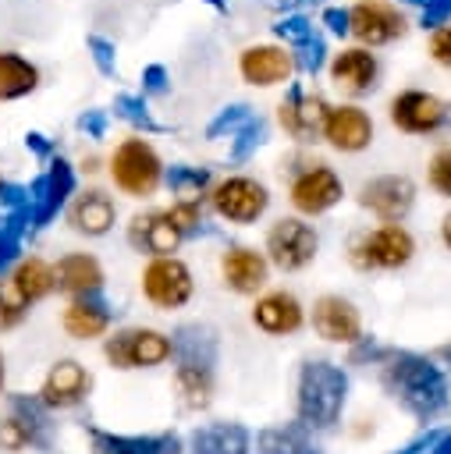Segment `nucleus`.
Masks as SVG:
<instances>
[{
  "mask_svg": "<svg viewBox=\"0 0 451 454\" xmlns=\"http://www.w3.org/2000/svg\"><path fill=\"white\" fill-rule=\"evenodd\" d=\"M110 177L124 195L149 199L163 181V160H160V153L153 149L149 138L128 135V138L117 142L114 156H110Z\"/></svg>",
  "mask_w": 451,
  "mask_h": 454,
  "instance_id": "20e7f679",
  "label": "nucleus"
},
{
  "mask_svg": "<svg viewBox=\"0 0 451 454\" xmlns=\"http://www.w3.org/2000/svg\"><path fill=\"white\" fill-rule=\"evenodd\" d=\"M384 387L419 419H430L447 404V383L440 369L423 355H391L384 365Z\"/></svg>",
  "mask_w": 451,
  "mask_h": 454,
  "instance_id": "f257e3e1",
  "label": "nucleus"
},
{
  "mask_svg": "<svg viewBox=\"0 0 451 454\" xmlns=\"http://www.w3.org/2000/svg\"><path fill=\"white\" fill-rule=\"evenodd\" d=\"M320 21H323L334 35H348V11H341V7H323Z\"/></svg>",
  "mask_w": 451,
  "mask_h": 454,
  "instance_id": "c03bdc74",
  "label": "nucleus"
},
{
  "mask_svg": "<svg viewBox=\"0 0 451 454\" xmlns=\"http://www.w3.org/2000/svg\"><path fill=\"white\" fill-rule=\"evenodd\" d=\"M298 53H295V67H302L305 74H316L320 67H323V39L320 35H313L309 43H302V46H295Z\"/></svg>",
  "mask_w": 451,
  "mask_h": 454,
  "instance_id": "58836bf2",
  "label": "nucleus"
},
{
  "mask_svg": "<svg viewBox=\"0 0 451 454\" xmlns=\"http://www.w3.org/2000/svg\"><path fill=\"white\" fill-rule=\"evenodd\" d=\"M0 184H4V181H0Z\"/></svg>",
  "mask_w": 451,
  "mask_h": 454,
  "instance_id": "5fc2aeb1",
  "label": "nucleus"
},
{
  "mask_svg": "<svg viewBox=\"0 0 451 454\" xmlns=\"http://www.w3.org/2000/svg\"><path fill=\"white\" fill-rule=\"evenodd\" d=\"M181 238H185V234H181V227L174 223L170 209L138 213V216H131V223H128V241H131L138 252L153 255V259L170 255V252L181 245Z\"/></svg>",
  "mask_w": 451,
  "mask_h": 454,
  "instance_id": "aec40b11",
  "label": "nucleus"
},
{
  "mask_svg": "<svg viewBox=\"0 0 451 454\" xmlns=\"http://www.w3.org/2000/svg\"><path fill=\"white\" fill-rule=\"evenodd\" d=\"M412 4H419V7H426V4H430V0H412Z\"/></svg>",
  "mask_w": 451,
  "mask_h": 454,
  "instance_id": "864d4df0",
  "label": "nucleus"
},
{
  "mask_svg": "<svg viewBox=\"0 0 451 454\" xmlns=\"http://www.w3.org/2000/svg\"><path fill=\"white\" fill-rule=\"evenodd\" d=\"M167 188L174 195V206H199L202 195H210V170H202V167H170Z\"/></svg>",
  "mask_w": 451,
  "mask_h": 454,
  "instance_id": "7c9ffc66",
  "label": "nucleus"
},
{
  "mask_svg": "<svg viewBox=\"0 0 451 454\" xmlns=\"http://www.w3.org/2000/svg\"><path fill=\"white\" fill-rule=\"evenodd\" d=\"M192 454H249V433L238 422H210L192 433Z\"/></svg>",
  "mask_w": 451,
  "mask_h": 454,
  "instance_id": "cd10ccee",
  "label": "nucleus"
},
{
  "mask_svg": "<svg viewBox=\"0 0 451 454\" xmlns=\"http://www.w3.org/2000/svg\"><path fill=\"white\" fill-rule=\"evenodd\" d=\"M89 387H92V376L85 372V365H78L75 358H64L46 372L39 401L46 408H71L89 394Z\"/></svg>",
  "mask_w": 451,
  "mask_h": 454,
  "instance_id": "412c9836",
  "label": "nucleus"
},
{
  "mask_svg": "<svg viewBox=\"0 0 451 454\" xmlns=\"http://www.w3.org/2000/svg\"><path fill=\"white\" fill-rule=\"evenodd\" d=\"M415 202V184L405 174H380L359 188V206L384 223H401Z\"/></svg>",
  "mask_w": 451,
  "mask_h": 454,
  "instance_id": "2eb2a0df",
  "label": "nucleus"
},
{
  "mask_svg": "<svg viewBox=\"0 0 451 454\" xmlns=\"http://www.w3.org/2000/svg\"><path fill=\"white\" fill-rule=\"evenodd\" d=\"M415 252L412 234L401 223H380L376 231L362 234L352 245V266L355 270H401Z\"/></svg>",
  "mask_w": 451,
  "mask_h": 454,
  "instance_id": "423d86ee",
  "label": "nucleus"
},
{
  "mask_svg": "<svg viewBox=\"0 0 451 454\" xmlns=\"http://www.w3.org/2000/svg\"><path fill=\"white\" fill-rule=\"evenodd\" d=\"M11 284H14V291L32 305V301H39V298H46L53 287H57V280H53V270L43 262V259H36V255H28V259H21L18 262V270H14V277H11Z\"/></svg>",
  "mask_w": 451,
  "mask_h": 454,
  "instance_id": "c756f323",
  "label": "nucleus"
},
{
  "mask_svg": "<svg viewBox=\"0 0 451 454\" xmlns=\"http://www.w3.org/2000/svg\"><path fill=\"white\" fill-rule=\"evenodd\" d=\"M440 355H444V358H447V365H451V344H447V348H444Z\"/></svg>",
  "mask_w": 451,
  "mask_h": 454,
  "instance_id": "3c124183",
  "label": "nucleus"
},
{
  "mask_svg": "<svg viewBox=\"0 0 451 454\" xmlns=\"http://www.w3.org/2000/svg\"><path fill=\"white\" fill-rule=\"evenodd\" d=\"M107 362L117 365V369H153L160 362H167L174 355V344L170 337H163L160 330H149V326H131V330H121L107 340L103 348Z\"/></svg>",
  "mask_w": 451,
  "mask_h": 454,
  "instance_id": "6e6552de",
  "label": "nucleus"
},
{
  "mask_svg": "<svg viewBox=\"0 0 451 454\" xmlns=\"http://www.w3.org/2000/svg\"><path fill=\"white\" fill-rule=\"evenodd\" d=\"M210 202L217 216L227 223H256L270 206V192L263 181L249 174H231L210 188Z\"/></svg>",
  "mask_w": 451,
  "mask_h": 454,
  "instance_id": "39448f33",
  "label": "nucleus"
},
{
  "mask_svg": "<svg viewBox=\"0 0 451 454\" xmlns=\"http://www.w3.org/2000/svg\"><path fill=\"white\" fill-rule=\"evenodd\" d=\"M440 238H444V245L451 248V213H447V216L440 220Z\"/></svg>",
  "mask_w": 451,
  "mask_h": 454,
  "instance_id": "de8ad7c7",
  "label": "nucleus"
},
{
  "mask_svg": "<svg viewBox=\"0 0 451 454\" xmlns=\"http://www.w3.org/2000/svg\"><path fill=\"white\" fill-rule=\"evenodd\" d=\"M142 294L156 309H181L192 298V270L178 255H160L142 270Z\"/></svg>",
  "mask_w": 451,
  "mask_h": 454,
  "instance_id": "f8f14e48",
  "label": "nucleus"
},
{
  "mask_svg": "<svg viewBox=\"0 0 451 454\" xmlns=\"http://www.w3.org/2000/svg\"><path fill=\"white\" fill-rule=\"evenodd\" d=\"M28 312V301L14 291L11 280H0V330H14Z\"/></svg>",
  "mask_w": 451,
  "mask_h": 454,
  "instance_id": "f704fd0d",
  "label": "nucleus"
},
{
  "mask_svg": "<svg viewBox=\"0 0 451 454\" xmlns=\"http://www.w3.org/2000/svg\"><path fill=\"white\" fill-rule=\"evenodd\" d=\"M323 138L337 153H362L373 142V117L355 103L330 106V114L323 121Z\"/></svg>",
  "mask_w": 451,
  "mask_h": 454,
  "instance_id": "6ab92c4d",
  "label": "nucleus"
},
{
  "mask_svg": "<svg viewBox=\"0 0 451 454\" xmlns=\"http://www.w3.org/2000/svg\"><path fill=\"white\" fill-rule=\"evenodd\" d=\"M341 195H344V184L334 174V167H327V163H305L291 177V188H288L291 206L298 213H305V216L327 213L334 202H341Z\"/></svg>",
  "mask_w": 451,
  "mask_h": 454,
  "instance_id": "9b49d317",
  "label": "nucleus"
},
{
  "mask_svg": "<svg viewBox=\"0 0 451 454\" xmlns=\"http://www.w3.org/2000/svg\"><path fill=\"white\" fill-rule=\"evenodd\" d=\"M114 117L142 128V131H160V121H153L149 106H146V96H131V92H121L114 99Z\"/></svg>",
  "mask_w": 451,
  "mask_h": 454,
  "instance_id": "473e14b6",
  "label": "nucleus"
},
{
  "mask_svg": "<svg viewBox=\"0 0 451 454\" xmlns=\"http://www.w3.org/2000/svg\"><path fill=\"white\" fill-rule=\"evenodd\" d=\"M408 32L405 14L391 0H355L348 7V35L359 39V46H387Z\"/></svg>",
  "mask_w": 451,
  "mask_h": 454,
  "instance_id": "9d476101",
  "label": "nucleus"
},
{
  "mask_svg": "<svg viewBox=\"0 0 451 454\" xmlns=\"http://www.w3.org/2000/svg\"><path fill=\"white\" fill-rule=\"evenodd\" d=\"M259 454H320V450L305 436V426H284L259 433Z\"/></svg>",
  "mask_w": 451,
  "mask_h": 454,
  "instance_id": "2f4dec72",
  "label": "nucleus"
},
{
  "mask_svg": "<svg viewBox=\"0 0 451 454\" xmlns=\"http://www.w3.org/2000/svg\"><path fill=\"white\" fill-rule=\"evenodd\" d=\"M53 280H57V287L64 294L85 298V294H96L103 287V270H99V262L89 252H71V255H64L57 262Z\"/></svg>",
  "mask_w": 451,
  "mask_h": 454,
  "instance_id": "393cba45",
  "label": "nucleus"
},
{
  "mask_svg": "<svg viewBox=\"0 0 451 454\" xmlns=\"http://www.w3.org/2000/svg\"><path fill=\"white\" fill-rule=\"evenodd\" d=\"M273 32H277V39H284L288 46H302V43H309V39L316 35V28H313V21H309L305 14H288V18H281V21L273 25Z\"/></svg>",
  "mask_w": 451,
  "mask_h": 454,
  "instance_id": "c9c22d12",
  "label": "nucleus"
},
{
  "mask_svg": "<svg viewBox=\"0 0 451 454\" xmlns=\"http://www.w3.org/2000/svg\"><path fill=\"white\" fill-rule=\"evenodd\" d=\"M430 57H433V64H440V67L451 71V21L440 25V28H433V35H430Z\"/></svg>",
  "mask_w": 451,
  "mask_h": 454,
  "instance_id": "a19ab883",
  "label": "nucleus"
},
{
  "mask_svg": "<svg viewBox=\"0 0 451 454\" xmlns=\"http://www.w3.org/2000/svg\"><path fill=\"white\" fill-rule=\"evenodd\" d=\"M89 50H92V60H96V67H99L103 74H114V71H117V50H114L110 39L89 35Z\"/></svg>",
  "mask_w": 451,
  "mask_h": 454,
  "instance_id": "ea45409f",
  "label": "nucleus"
},
{
  "mask_svg": "<svg viewBox=\"0 0 451 454\" xmlns=\"http://www.w3.org/2000/svg\"><path fill=\"white\" fill-rule=\"evenodd\" d=\"M220 273L231 291L256 294L266 284V255H259L256 248H245V245H231L220 259Z\"/></svg>",
  "mask_w": 451,
  "mask_h": 454,
  "instance_id": "4be33fe9",
  "label": "nucleus"
},
{
  "mask_svg": "<svg viewBox=\"0 0 451 454\" xmlns=\"http://www.w3.org/2000/svg\"><path fill=\"white\" fill-rule=\"evenodd\" d=\"M178 351V394L188 408H206L213 397V337L199 326H181L178 340H170Z\"/></svg>",
  "mask_w": 451,
  "mask_h": 454,
  "instance_id": "7ed1b4c3",
  "label": "nucleus"
},
{
  "mask_svg": "<svg viewBox=\"0 0 451 454\" xmlns=\"http://www.w3.org/2000/svg\"><path fill=\"white\" fill-rule=\"evenodd\" d=\"M78 128H82L85 135L99 138V135L107 131V114H103V110H85V114L78 117Z\"/></svg>",
  "mask_w": 451,
  "mask_h": 454,
  "instance_id": "a18cd8bd",
  "label": "nucleus"
},
{
  "mask_svg": "<svg viewBox=\"0 0 451 454\" xmlns=\"http://www.w3.org/2000/svg\"><path fill=\"white\" fill-rule=\"evenodd\" d=\"M110 326V309L96 298V294H85V298H75L67 309H64V330L78 340H92L99 333H107Z\"/></svg>",
  "mask_w": 451,
  "mask_h": 454,
  "instance_id": "bb28decb",
  "label": "nucleus"
},
{
  "mask_svg": "<svg viewBox=\"0 0 451 454\" xmlns=\"http://www.w3.org/2000/svg\"><path fill=\"white\" fill-rule=\"evenodd\" d=\"M447 21H451V0H430L423 7V25L426 28H440Z\"/></svg>",
  "mask_w": 451,
  "mask_h": 454,
  "instance_id": "37998d69",
  "label": "nucleus"
},
{
  "mask_svg": "<svg viewBox=\"0 0 451 454\" xmlns=\"http://www.w3.org/2000/svg\"><path fill=\"white\" fill-rule=\"evenodd\" d=\"M263 142V121L259 117H252L238 135H234V145H231V160H245L256 145Z\"/></svg>",
  "mask_w": 451,
  "mask_h": 454,
  "instance_id": "4c0bfd02",
  "label": "nucleus"
},
{
  "mask_svg": "<svg viewBox=\"0 0 451 454\" xmlns=\"http://www.w3.org/2000/svg\"><path fill=\"white\" fill-rule=\"evenodd\" d=\"M167 92V71L160 64H149L142 71V96H163Z\"/></svg>",
  "mask_w": 451,
  "mask_h": 454,
  "instance_id": "79ce46f5",
  "label": "nucleus"
},
{
  "mask_svg": "<svg viewBox=\"0 0 451 454\" xmlns=\"http://www.w3.org/2000/svg\"><path fill=\"white\" fill-rule=\"evenodd\" d=\"M426 177H430V188H433L437 195L451 199V145H447V149H437V153H433V160H430V170H426Z\"/></svg>",
  "mask_w": 451,
  "mask_h": 454,
  "instance_id": "e433bc0d",
  "label": "nucleus"
},
{
  "mask_svg": "<svg viewBox=\"0 0 451 454\" xmlns=\"http://www.w3.org/2000/svg\"><path fill=\"white\" fill-rule=\"evenodd\" d=\"M433 454H451V436H444V440L433 447Z\"/></svg>",
  "mask_w": 451,
  "mask_h": 454,
  "instance_id": "09e8293b",
  "label": "nucleus"
},
{
  "mask_svg": "<svg viewBox=\"0 0 451 454\" xmlns=\"http://www.w3.org/2000/svg\"><path fill=\"white\" fill-rule=\"evenodd\" d=\"M71 188H75V170H71V163L60 160V156L50 160V167L28 184V223H32V227H46V223L57 216V209L67 202Z\"/></svg>",
  "mask_w": 451,
  "mask_h": 454,
  "instance_id": "4468645a",
  "label": "nucleus"
},
{
  "mask_svg": "<svg viewBox=\"0 0 451 454\" xmlns=\"http://www.w3.org/2000/svg\"><path fill=\"white\" fill-rule=\"evenodd\" d=\"M89 440H92L96 454H181V443L170 433H160V436H114V433L92 429Z\"/></svg>",
  "mask_w": 451,
  "mask_h": 454,
  "instance_id": "a878e982",
  "label": "nucleus"
},
{
  "mask_svg": "<svg viewBox=\"0 0 451 454\" xmlns=\"http://www.w3.org/2000/svg\"><path fill=\"white\" fill-rule=\"evenodd\" d=\"M114 220H117V209L110 202V195L99 192V188H89V192L75 195V202L67 206V223L78 234H89V238L107 234L114 227Z\"/></svg>",
  "mask_w": 451,
  "mask_h": 454,
  "instance_id": "5701e85b",
  "label": "nucleus"
},
{
  "mask_svg": "<svg viewBox=\"0 0 451 454\" xmlns=\"http://www.w3.org/2000/svg\"><path fill=\"white\" fill-rule=\"evenodd\" d=\"M252 323H256L263 333H273V337L295 333V330L302 326V305H298V298L288 294V291H270V294H263V298L256 301Z\"/></svg>",
  "mask_w": 451,
  "mask_h": 454,
  "instance_id": "b1692460",
  "label": "nucleus"
},
{
  "mask_svg": "<svg viewBox=\"0 0 451 454\" xmlns=\"http://www.w3.org/2000/svg\"><path fill=\"white\" fill-rule=\"evenodd\" d=\"M330 114V103L316 92H305L302 85H291L277 106V121L284 128V135H291L295 142H313L323 138V121Z\"/></svg>",
  "mask_w": 451,
  "mask_h": 454,
  "instance_id": "ddd939ff",
  "label": "nucleus"
},
{
  "mask_svg": "<svg viewBox=\"0 0 451 454\" xmlns=\"http://www.w3.org/2000/svg\"><path fill=\"white\" fill-rule=\"evenodd\" d=\"M0 387H4V358H0Z\"/></svg>",
  "mask_w": 451,
  "mask_h": 454,
  "instance_id": "603ef678",
  "label": "nucleus"
},
{
  "mask_svg": "<svg viewBox=\"0 0 451 454\" xmlns=\"http://www.w3.org/2000/svg\"><path fill=\"white\" fill-rule=\"evenodd\" d=\"M313 330L330 344H359L362 340V316L341 294H323L313 305Z\"/></svg>",
  "mask_w": 451,
  "mask_h": 454,
  "instance_id": "f3484780",
  "label": "nucleus"
},
{
  "mask_svg": "<svg viewBox=\"0 0 451 454\" xmlns=\"http://www.w3.org/2000/svg\"><path fill=\"white\" fill-rule=\"evenodd\" d=\"M249 121H252V110H249L245 103H234V106H224V110L206 124V135H210V138H220V135H231V138H234Z\"/></svg>",
  "mask_w": 451,
  "mask_h": 454,
  "instance_id": "72a5a7b5",
  "label": "nucleus"
},
{
  "mask_svg": "<svg viewBox=\"0 0 451 454\" xmlns=\"http://www.w3.org/2000/svg\"><path fill=\"white\" fill-rule=\"evenodd\" d=\"M25 145H28L32 153H39V156H50V142H46L39 131H28V135H25Z\"/></svg>",
  "mask_w": 451,
  "mask_h": 454,
  "instance_id": "49530a36",
  "label": "nucleus"
},
{
  "mask_svg": "<svg viewBox=\"0 0 451 454\" xmlns=\"http://www.w3.org/2000/svg\"><path fill=\"white\" fill-rule=\"evenodd\" d=\"M451 106L426 89H401L387 103V117L405 135H433L447 124Z\"/></svg>",
  "mask_w": 451,
  "mask_h": 454,
  "instance_id": "0eeeda50",
  "label": "nucleus"
},
{
  "mask_svg": "<svg viewBox=\"0 0 451 454\" xmlns=\"http://www.w3.org/2000/svg\"><path fill=\"white\" fill-rule=\"evenodd\" d=\"M206 4H210V7H217V11H224V7H227L224 0H206Z\"/></svg>",
  "mask_w": 451,
  "mask_h": 454,
  "instance_id": "8fccbe9b",
  "label": "nucleus"
},
{
  "mask_svg": "<svg viewBox=\"0 0 451 454\" xmlns=\"http://www.w3.org/2000/svg\"><path fill=\"white\" fill-rule=\"evenodd\" d=\"M376 78H380V60L366 46H348V50H341V53L330 57V82L344 96H366V92H373L376 89Z\"/></svg>",
  "mask_w": 451,
  "mask_h": 454,
  "instance_id": "a211bd4d",
  "label": "nucleus"
},
{
  "mask_svg": "<svg viewBox=\"0 0 451 454\" xmlns=\"http://www.w3.org/2000/svg\"><path fill=\"white\" fill-rule=\"evenodd\" d=\"M36 85H39V67L32 60H25L21 53L0 50V103L28 96V92H36Z\"/></svg>",
  "mask_w": 451,
  "mask_h": 454,
  "instance_id": "c85d7f7f",
  "label": "nucleus"
},
{
  "mask_svg": "<svg viewBox=\"0 0 451 454\" xmlns=\"http://www.w3.org/2000/svg\"><path fill=\"white\" fill-rule=\"evenodd\" d=\"M348 380L330 362H305L298 376V419L309 429H327L344 408Z\"/></svg>",
  "mask_w": 451,
  "mask_h": 454,
  "instance_id": "f03ea898",
  "label": "nucleus"
},
{
  "mask_svg": "<svg viewBox=\"0 0 451 454\" xmlns=\"http://www.w3.org/2000/svg\"><path fill=\"white\" fill-rule=\"evenodd\" d=\"M295 71H298L295 53L288 46H277V43H256V46H245L238 53V74L249 85H259V89L284 85Z\"/></svg>",
  "mask_w": 451,
  "mask_h": 454,
  "instance_id": "dca6fc26",
  "label": "nucleus"
},
{
  "mask_svg": "<svg viewBox=\"0 0 451 454\" xmlns=\"http://www.w3.org/2000/svg\"><path fill=\"white\" fill-rule=\"evenodd\" d=\"M316 248H320L316 231L298 216H281L266 231V259L284 273H295V270L309 266Z\"/></svg>",
  "mask_w": 451,
  "mask_h": 454,
  "instance_id": "1a4fd4ad",
  "label": "nucleus"
}]
</instances>
